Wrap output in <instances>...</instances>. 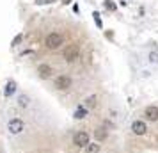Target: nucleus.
<instances>
[{
	"mask_svg": "<svg viewBox=\"0 0 158 153\" xmlns=\"http://www.w3.org/2000/svg\"><path fill=\"white\" fill-rule=\"evenodd\" d=\"M62 43H64V36H62L60 32H52V34H48L46 39H44L46 48H50V50H57V48H60Z\"/></svg>",
	"mask_w": 158,
	"mask_h": 153,
	"instance_id": "nucleus-1",
	"label": "nucleus"
},
{
	"mask_svg": "<svg viewBox=\"0 0 158 153\" xmlns=\"http://www.w3.org/2000/svg\"><path fill=\"white\" fill-rule=\"evenodd\" d=\"M80 55V48L78 45H69V46H66L64 48V53H62V57H64L66 62H75Z\"/></svg>",
	"mask_w": 158,
	"mask_h": 153,
	"instance_id": "nucleus-2",
	"label": "nucleus"
},
{
	"mask_svg": "<svg viewBox=\"0 0 158 153\" xmlns=\"http://www.w3.org/2000/svg\"><path fill=\"white\" fill-rule=\"evenodd\" d=\"M73 142L78 146V148H85L91 141H89V134L87 132H77L75 137H73Z\"/></svg>",
	"mask_w": 158,
	"mask_h": 153,
	"instance_id": "nucleus-3",
	"label": "nucleus"
},
{
	"mask_svg": "<svg viewBox=\"0 0 158 153\" xmlns=\"http://www.w3.org/2000/svg\"><path fill=\"white\" fill-rule=\"evenodd\" d=\"M7 128H9V132L11 134H22L23 132V128H25V123H23L22 119H18V117H15V119H11L9 121V125H7Z\"/></svg>",
	"mask_w": 158,
	"mask_h": 153,
	"instance_id": "nucleus-4",
	"label": "nucleus"
},
{
	"mask_svg": "<svg viewBox=\"0 0 158 153\" xmlns=\"http://www.w3.org/2000/svg\"><path fill=\"white\" fill-rule=\"evenodd\" d=\"M69 86H71V79L68 77V75H59V77H55V87L57 89H69Z\"/></svg>",
	"mask_w": 158,
	"mask_h": 153,
	"instance_id": "nucleus-5",
	"label": "nucleus"
},
{
	"mask_svg": "<svg viewBox=\"0 0 158 153\" xmlns=\"http://www.w3.org/2000/svg\"><path fill=\"white\" fill-rule=\"evenodd\" d=\"M131 130H133V134H135V135H144V134L148 132V126H146V123H144V121L137 119V121H133V123H131Z\"/></svg>",
	"mask_w": 158,
	"mask_h": 153,
	"instance_id": "nucleus-6",
	"label": "nucleus"
},
{
	"mask_svg": "<svg viewBox=\"0 0 158 153\" xmlns=\"http://www.w3.org/2000/svg\"><path fill=\"white\" fill-rule=\"evenodd\" d=\"M144 116L148 117L149 121H158V107H155V105L146 107V110H144Z\"/></svg>",
	"mask_w": 158,
	"mask_h": 153,
	"instance_id": "nucleus-7",
	"label": "nucleus"
},
{
	"mask_svg": "<svg viewBox=\"0 0 158 153\" xmlns=\"http://www.w3.org/2000/svg\"><path fill=\"white\" fill-rule=\"evenodd\" d=\"M37 73H39V77H41V79H48V77H50L52 73V68L48 64H39V68H37Z\"/></svg>",
	"mask_w": 158,
	"mask_h": 153,
	"instance_id": "nucleus-8",
	"label": "nucleus"
},
{
	"mask_svg": "<svg viewBox=\"0 0 158 153\" xmlns=\"http://www.w3.org/2000/svg\"><path fill=\"white\" fill-rule=\"evenodd\" d=\"M96 102H98V96H96V95L87 96L85 100H84V107H85L87 110H89V109H94V107H96Z\"/></svg>",
	"mask_w": 158,
	"mask_h": 153,
	"instance_id": "nucleus-9",
	"label": "nucleus"
},
{
	"mask_svg": "<svg viewBox=\"0 0 158 153\" xmlns=\"http://www.w3.org/2000/svg\"><path fill=\"white\" fill-rule=\"evenodd\" d=\"M87 114H89V110H87L84 105H80L78 109L75 110V114H73V116H75V119H84V117H87Z\"/></svg>",
	"mask_w": 158,
	"mask_h": 153,
	"instance_id": "nucleus-10",
	"label": "nucleus"
},
{
	"mask_svg": "<svg viewBox=\"0 0 158 153\" xmlns=\"http://www.w3.org/2000/svg\"><path fill=\"white\" fill-rule=\"evenodd\" d=\"M85 153H100V144L98 142H89L85 146Z\"/></svg>",
	"mask_w": 158,
	"mask_h": 153,
	"instance_id": "nucleus-11",
	"label": "nucleus"
},
{
	"mask_svg": "<svg viewBox=\"0 0 158 153\" xmlns=\"http://www.w3.org/2000/svg\"><path fill=\"white\" fill-rule=\"evenodd\" d=\"M15 91H16V84H15L13 80H9V82H7V86H6V91H4V95H6V96H11L13 93H15Z\"/></svg>",
	"mask_w": 158,
	"mask_h": 153,
	"instance_id": "nucleus-12",
	"label": "nucleus"
},
{
	"mask_svg": "<svg viewBox=\"0 0 158 153\" xmlns=\"http://www.w3.org/2000/svg\"><path fill=\"white\" fill-rule=\"evenodd\" d=\"M94 135H96V139H98V142H101V141L107 139V132H105V128H98V130L94 132Z\"/></svg>",
	"mask_w": 158,
	"mask_h": 153,
	"instance_id": "nucleus-13",
	"label": "nucleus"
},
{
	"mask_svg": "<svg viewBox=\"0 0 158 153\" xmlns=\"http://www.w3.org/2000/svg\"><path fill=\"white\" fill-rule=\"evenodd\" d=\"M18 103H20V107H27V105H29V98L22 95L20 98H18Z\"/></svg>",
	"mask_w": 158,
	"mask_h": 153,
	"instance_id": "nucleus-14",
	"label": "nucleus"
},
{
	"mask_svg": "<svg viewBox=\"0 0 158 153\" xmlns=\"http://www.w3.org/2000/svg\"><path fill=\"white\" fill-rule=\"evenodd\" d=\"M94 22H96V25H98V27H103V22H101V18H100V15H98V13H94Z\"/></svg>",
	"mask_w": 158,
	"mask_h": 153,
	"instance_id": "nucleus-15",
	"label": "nucleus"
},
{
	"mask_svg": "<svg viewBox=\"0 0 158 153\" xmlns=\"http://www.w3.org/2000/svg\"><path fill=\"white\" fill-rule=\"evenodd\" d=\"M149 61H151V62H156V64H158V53L151 52V53H149Z\"/></svg>",
	"mask_w": 158,
	"mask_h": 153,
	"instance_id": "nucleus-16",
	"label": "nucleus"
},
{
	"mask_svg": "<svg viewBox=\"0 0 158 153\" xmlns=\"http://www.w3.org/2000/svg\"><path fill=\"white\" fill-rule=\"evenodd\" d=\"M52 2H55V0H36L37 6H46V4H52Z\"/></svg>",
	"mask_w": 158,
	"mask_h": 153,
	"instance_id": "nucleus-17",
	"label": "nucleus"
},
{
	"mask_svg": "<svg viewBox=\"0 0 158 153\" xmlns=\"http://www.w3.org/2000/svg\"><path fill=\"white\" fill-rule=\"evenodd\" d=\"M22 37H23V36H22V34H18V36H16V37H15V41H13V46H16V45L20 43V41H22Z\"/></svg>",
	"mask_w": 158,
	"mask_h": 153,
	"instance_id": "nucleus-18",
	"label": "nucleus"
},
{
	"mask_svg": "<svg viewBox=\"0 0 158 153\" xmlns=\"http://www.w3.org/2000/svg\"><path fill=\"white\" fill-rule=\"evenodd\" d=\"M107 7H108V9H112V11H114V9H115V4H112L110 0H107Z\"/></svg>",
	"mask_w": 158,
	"mask_h": 153,
	"instance_id": "nucleus-19",
	"label": "nucleus"
},
{
	"mask_svg": "<svg viewBox=\"0 0 158 153\" xmlns=\"http://www.w3.org/2000/svg\"><path fill=\"white\" fill-rule=\"evenodd\" d=\"M62 2H64V4H69V2H71V0H62Z\"/></svg>",
	"mask_w": 158,
	"mask_h": 153,
	"instance_id": "nucleus-20",
	"label": "nucleus"
}]
</instances>
